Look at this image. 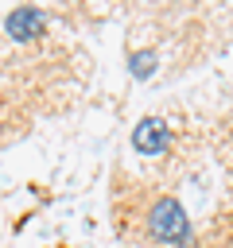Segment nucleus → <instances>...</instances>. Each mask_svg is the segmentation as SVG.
Masks as SVG:
<instances>
[{"label":"nucleus","mask_w":233,"mask_h":248,"mask_svg":"<svg viewBox=\"0 0 233 248\" xmlns=\"http://www.w3.org/2000/svg\"><path fill=\"white\" fill-rule=\"evenodd\" d=\"M113 229L128 248H194V229L175 194L113 167L109 182Z\"/></svg>","instance_id":"f257e3e1"},{"label":"nucleus","mask_w":233,"mask_h":248,"mask_svg":"<svg viewBox=\"0 0 233 248\" xmlns=\"http://www.w3.org/2000/svg\"><path fill=\"white\" fill-rule=\"evenodd\" d=\"M132 147H136L140 155H148V159L167 155V147H171V128H167V120L144 116V120L132 128Z\"/></svg>","instance_id":"f03ea898"},{"label":"nucleus","mask_w":233,"mask_h":248,"mask_svg":"<svg viewBox=\"0 0 233 248\" xmlns=\"http://www.w3.org/2000/svg\"><path fill=\"white\" fill-rule=\"evenodd\" d=\"M4 35L16 43H31L39 35H47V12L39 8H12L4 16Z\"/></svg>","instance_id":"7ed1b4c3"},{"label":"nucleus","mask_w":233,"mask_h":248,"mask_svg":"<svg viewBox=\"0 0 233 248\" xmlns=\"http://www.w3.org/2000/svg\"><path fill=\"white\" fill-rule=\"evenodd\" d=\"M128 70H132V78H151L155 74V50H132L128 54Z\"/></svg>","instance_id":"20e7f679"}]
</instances>
